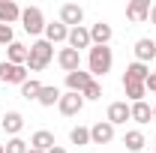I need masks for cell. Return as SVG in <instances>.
Masks as SVG:
<instances>
[{
	"instance_id": "cell-1",
	"label": "cell",
	"mask_w": 156,
	"mask_h": 153,
	"mask_svg": "<svg viewBox=\"0 0 156 153\" xmlns=\"http://www.w3.org/2000/svg\"><path fill=\"white\" fill-rule=\"evenodd\" d=\"M54 57V45L51 42H45V39H36L33 45H30V54H27V72H42L48 63Z\"/></svg>"
},
{
	"instance_id": "cell-2",
	"label": "cell",
	"mask_w": 156,
	"mask_h": 153,
	"mask_svg": "<svg viewBox=\"0 0 156 153\" xmlns=\"http://www.w3.org/2000/svg\"><path fill=\"white\" fill-rule=\"evenodd\" d=\"M111 63H114V54H111L108 45H90V57H87L90 75H105V72H111Z\"/></svg>"
},
{
	"instance_id": "cell-3",
	"label": "cell",
	"mask_w": 156,
	"mask_h": 153,
	"mask_svg": "<svg viewBox=\"0 0 156 153\" xmlns=\"http://www.w3.org/2000/svg\"><path fill=\"white\" fill-rule=\"evenodd\" d=\"M21 27H24L30 36L45 33V18H42V9H36V6H27V9H21Z\"/></svg>"
},
{
	"instance_id": "cell-4",
	"label": "cell",
	"mask_w": 156,
	"mask_h": 153,
	"mask_svg": "<svg viewBox=\"0 0 156 153\" xmlns=\"http://www.w3.org/2000/svg\"><path fill=\"white\" fill-rule=\"evenodd\" d=\"M0 81L6 84H24L27 81V66H15V63H0Z\"/></svg>"
},
{
	"instance_id": "cell-5",
	"label": "cell",
	"mask_w": 156,
	"mask_h": 153,
	"mask_svg": "<svg viewBox=\"0 0 156 153\" xmlns=\"http://www.w3.org/2000/svg\"><path fill=\"white\" fill-rule=\"evenodd\" d=\"M81 21H84V9L78 3H63L60 6V24H66L72 30V27H81Z\"/></svg>"
},
{
	"instance_id": "cell-6",
	"label": "cell",
	"mask_w": 156,
	"mask_h": 153,
	"mask_svg": "<svg viewBox=\"0 0 156 153\" xmlns=\"http://www.w3.org/2000/svg\"><path fill=\"white\" fill-rule=\"evenodd\" d=\"M57 108H60V114H66V117H72V114H78L81 108H84V96L81 93H63L60 96V102H57Z\"/></svg>"
},
{
	"instance_id": "cell-7",
	"label": "cell",
	"mask_w": 156,
	"mask_h": 153,
	"mask_svg": "<svg viewBox=\"0 0 156 153\" xmlns=\"http://www.w3.org/2000/svg\"><path fill=\"white\" fill-rule=\"evenodd\" d=\"M108 141H114V126L108 120L93 123L90 126V144H108Z\"/></svg>"
},
{
	"instance_id": "cell-8",
	"label": "cell",
	"mask_w": 156,
	"mask_h": 153,
	"mask_svg": "<svg viewBox=\"0 0 156 153\" xmlns=\"http://www.w3.org/2000/svg\"><path fill=\"white\" fill-rule=\"evenodd\" d=\"M66 42H69V48H75L78 54H81V48H90V45H93V42H90V30H87L84 24H81V27H72Z\"/></svg>"
},
{
	"instance_id": "cell-9",
	"label": "cell",
	"mask_w": 156,
	"mask_h": 153,
	"mask_svg": "<svg viewBox=\"0 0 156 153\" xmlns=\"http://www.w3.org/2000/svg\"><path fill=\"white\" fill-rule=\"evenodd\" d=\"M15 21H21V6L15 3V0H0V24H15Z\"/></svg>"
},
{
	"instance_id": "cell-10",
	"label": "cell",
	"mask_w": 156,
	"mask_h": 153,
	"mask_svg": "<svg viewBox=\"0 0 156 153\" xmlns=\"http://www.w3.org/2000/svg\"><path fill=\"white\" fill-rule=\"evenodd\" d=\"M126 18L135 21V24L147 21V18H150V3H147V0H132V3L126 6Z\"/></svg>"
},
{
	"instance_id": "cell-11",
	"label": "cell",
	"mask_w": 156,
	"mask_h": 153,
	"mask_svg": "<svg viewBox=\"0 0 156 153\" xmlns=\"http://www.w3.org/2000/svg\"><path fill=\"white\" fill-rule=\"evenodd\" d=\"M57 63L66 69V75L69 72H75V69H81V54H78L75 48H60V54H57Z\"/></svg>"
},
{
	"instance_id": "cell-12",
	"label": "cell",
	"mask_w": 156,
	"mask_h": 153,
	"mask_svg": "<svg viewBox=\"0 0 156 153\" xmlns=\"http://www.w3.org/2000/svg\"><path fill=\"white\" fill-rule=\"evenodd\" d=\"M93 81V75L90 72H84V69H75V72H69L66 75V87L72 90V93H84V87Z\"/></svg>"
},
{
	"instance_id": "cell-13",
	"label": "cell",
	"mask_w": 156,
	"mask_h": 153,
	"mask_svg": "<svg viewBox=\"0 0 156 153\" xmlns=\"http://www.w3.org/2000/svg\"><path fill=\"white\" fill-rule=\"evenodd\" d=\"M126 120H132V117H129V105H126V102H111V105H108V123H111V126H120V123H126Z\"/></svg>"
},
{
	"instance_id": "cell-14",
	"label": "cell",
	"mask_w": 156,
	"mask_h": 153,
	"mask_svg": "<svg viewBox=\"0 0 156 153\" xmlns=\"http://www.w3.org/2000/svg\"><path fill=\"white\" fill-rule=\"evenodd\" d=\"M156 57V42L153 39H138L135 42V60L138 63H150Z\"/></svg>"
},
{
	"instance_id": "cell-15",
	"label": "cell",
	"mask_w": 156,
	"mask_h": 153,
	"mask_svg": "<svg viewBox=\"0 0 156 153\" xmlns=\"http://www.w3.org/2000/svg\"><path fill=\"white\" fill-rule=\"evenodd\" d=\"M129 117H132L135 123H150V120H153V108H150L144 99H141V102H132V105H129Z\"/></svg>"
},
{
	"instance_id": "cell-16",
	"label": "cell",
	"mask_w": 156,
	"mask_h": 153,
	"mask_svg": "<svg viewBox=\"0 0 156 153\" xmlns=\"http://www.w3.org/2000/svg\"><path fill=\"white\" fill-rule=\"evenodd\" d=\"M66 39H69V27H66V24H45V42H51V45H54V42H66Z\"/></svg>"
},
{
	"instance_id": "cell-17",
	"label": "cell",
	"mask_w": 156,
	"mask_h": 153,
	"mask_svg": "<svg viewBox=\"0 0 156 153\" xmlns=\"http://www.w3.org/2000/svg\"><path fill=\"white\" fill-rule=\"evenodd\" d=\"M147 75H150V66H147V63H129V66H126V75H123V81H141V84H144V81H147Z\"/></svg>"
},
{
	"instance_id": "cell-18",
	"label": "cell",
	"mask_w": 156,
	"mask_h": 153,
	"mask_svg": "<svg viewBox=\"0 0 156 153\" xmlns=\"http://www.w3.org/2000/svg\"><path fill=\"white\" fill-rule=\"evenodd\" d=\"M108 39H111V24L99 21V24L90 27V42H93V45H108Z\"/></svg>"
},
{
	"instance_id": "cell-19",
	"label": "cell",
	"mask_w": 156,
	"mask_h": 153,
	"mask_svg": "<svg viewBox=\"0 0 156 153\" xmlns=\"http://www.w3.org/2000/svg\"><path fill=\"white\" fill-rule=\"evenodd\" d=\"M60 90L57 87H51V84H42V90H39V96H36V102L39 105H45V108H51V105H57L60 102Z\"/></svg>"
},
{
	"instance_id": "cell-20",
	"label": "cell",
	"mask_w": 156,
	"mask_h": 153,
	"mask_svg": "<svg viewBox=\"0 0 156 153\" xmlns=\"http://www.w3.org/2000/svg\"><path fill=\"white\" fill-rule=\"evenodd\" d=\"M30 147H36V150L48 153L51 147H54V135L48 132V129H39V132H33V138H30Z\"/></svg>"
},
{
	"instance_id": "cell-21",
	"label": "cell",
	"mask_w": 156,
	"mask_h": 153,
	"mask_svg": "<svg viewBox=\"0 0 156 153\" xmlns=\"http://www.w3.org/2000/svg\"><path fill=\"white\" fill-rule=\"evenodd\" d=\"M27 54H30V48H24L21 42H12V45H9V51H6V63L24 66V63H27Z\"/></svg>"
},
{
	"instance_id": "cell-22",
	"label": "cell",
	"mask_w": 156,
	"mask_h": 153,
	"mask_svg": "<svg viewBox=\"0 0 156 153\" xmlns=\"http://www.w3.org/2000/svg\"><path fill=\"white\" fill-rule=\"evenodd\" d=\"M3 129L9 135H18L21 129H24V117L18 114V111H6V117H3Z\"/></svg>"
},
{
	"instance_id": "cell-23",
	"label": "cell",
	"mask_w": 156,
	"mask_h": 153,
	"mask_svg": "<svg viewBox=\"0 0 156 153\" xmlns=\"http://www.w3.org/2000/svg\"><path fill=\"white\" fill-rule=\"evenodd\" d=\"M123 90H126V96H129L132 102H141V99L147 96V87H144L141 81H123Z\"/></svg>"
},
{
	"instance_id": "cell-24",
	"label": "cell",
	"mask_w": 156,
	"mask_h": 153,
	"mask_svg": "<svg viewBox=\"0 0 156 153\" xmlns=\"http://www.w3.org/2000/svg\"><path fill=\"white\" fill-rule=\"evenodd\" d=\"M123 144H126V150H132V153H138L147 141H144V135L138 132V129H132V132H126V138H123Z\"/></svg>"
},
{
	"instance_id": "cell-25",
	"label": "cell",
	"mask_w": 156,
	"mask_h": 153,
	"mask_svg": "<svg viewBox=\"0 0 156 153\" xmlns=\"http://www.w3.org/2000/svg\"><path fill=\"white\" fill-rule=\"evenodd\" d=\"M39 90H42V84H39L36 78H30V81H24V84H21V96H24V99H36Z\"/></svg>"
},
{
	"instance_id": "cell-26",
	"label": "cell",
	"mask_w": 156,
	"mask_h": 153,
	"mask_svg": "<svg viewBox=\"0 0 156 153\" xmlns=\"http://www.w3.org/2000/svg\"><path fill=\"white\" fill-rule=\"evenodd\" d=\"M69 141H72V144H90V129H87V126H75V129L69 132Z\"/></svg>"
},
{
	"instance_id": "cell-27",
	"label": "cell",
	"mask_w": 156,
	"mask_h": 153,
	"mask_svg": "<svg viewBox=\"0 0 156 153\" xmlns=\"http://www.w3.org/2000/svg\"><path fill=\"white\" fill-rule=\"evenodd\" d=\"M3 150L6 153H27V141H21L18 135H15V138H9V141L3 144Z\"/></svg>"
},
{
	"instance_id": "cell-28",
	"label": "cell",
	"mask_w": 156,
	"mask_h": 153,
	"mask_svg": "<svg viewBox=\"0 0 156 153\" xmlns=\"http://www.w3.org/2000/svg\"><path fill=\"white\" fill-rule=\"evenodd\" d=\"M81 96H84V99H102V84L93 78V81L84 87V93H81Z\"/></svg>"
},
{
	"instance_id": "cell-29",
	"label": "cell",
	"mask_w": 156,
	"mask_h": 153,
	"mask_svg": "<svg viewBox=\"0 0 156 153\" xmlns=\"http://www.w3.org/2000/svg\"><path fill=\"white\" fill-rule=\"evenodd\" d=\"M12 42H15V39H12V27H6V24H0V45H6V48H9Z\"/></svg>"
},
{
	"instance_id": "cell-30",
	"label": "cell",
	"mask_w": 156,
	"mask_h": 153,
	"mask_svg": "<svg viewBox=\"0 0 156 153\" xmlns=\"http://www.w3.org/2000/svg\"><path fill=\"white\" fill-rule=\"evenodd\" d=\"M144 87H147V90H153V93H156V72H150V75H147V81H144Z\"/></svg>"
},
{
	"instance_id": "cell-31",
	"label": "cell",
	"mask_w": 156,
	"mask_h": 153,
	"mask_svg": "<svg viewBox=\"0 0 156 153\" xmlns=\"http://www.w3.org/2000/svg\"><path fill=\"white\" fill-rule=\"evenodd\" d=\"M48 153H66V150H63V147H57V144H54V147H51V150H48Z\"/></svg>"
},
{
	"instance_id": "cell-32",
	"label": "cell",
	"mask_w": 156,
	"mask_h": 153,
	"mask_svg": "<svg viewBox=\"0 0 156 153\" xmlns=\"http://www.w3.org/2000/svg\"><path fill=\"white\" fill-rule=\"evenodd\" d=\"M150 21L156 24V6H150Z\"/></svg>"
},
{
	"instance_id": "cell-33",
	"label": "cell",
	"mask_w": 156,
	"mask_h": 153,
	"mask_svg": "<svg viewBox=\"0 0 156 153\" xmlns=\"http://www.w3.org/2000/svg\"><path fill=\"white\" fill-rule=\"evenodd\" d=\"M27 153H42V150H36V147H27Z\"/></svg>"
},
{
	"instance_id": "cell-34",
	"label": "cell",
	"mask_w": 156,
	"mask_h": 153,
	"mask_svg": "<svg viewBox=\"0 0 156 153\" xmlns=\"http://www.w3.org/2000/svg\"><path fill=\"white\" fill-rule=\"evenodd\" d=\"M153 120H156V105H153Z\"/></svg>"
},
{
	"instance_id": "cell-35",
	"label": "cell",
	"mask_w": 156,
	"mask_h": 153,
	"mask_svg": "<svg viewBox=\"0 0 156 153\" xmlns=\"http://www.w3.org/2000/svg\"><path fill=\"white\" fill-rule=\"evenodd\" d=\"M0 153H6V150H3V144H0Z\"/></svg>"
},
{
	"instance_id": "cell-36",
	"label": "cell",
	"mask_w": 156,
	"mask_h": 153,
	"mask_svg": "<svg viewBox=\"0 0 156 153\" xmlns=\"http://www.w3.org/2000/svg\"><path fill=\"white\" fill-rule=\"evenodd\" d=\"M153 42H156V39H153Z\"/></svg>"
}]
</instances>
